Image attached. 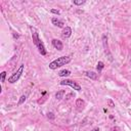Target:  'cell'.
<instances>
[{
  "mask_svg": "<svg viewBox=\"0 0 131 131\" xmlns=\"http://www.w3.org/2000/svg\"><path fill=\"white\" fill-rule=\"evenodd\" d=\"M30 30L32 32V39H33V43L34 45L37 47L38 51L40 52L41 55H46L47 51H46V48L43 44V42L40 40L39 38V33H38V30L35 28V27H30Z\"/></svg>",
  "mask_w": 131,
  "mask_h": 131,
  "instance_id": "cell-1",
  "label": "cell"
},
{
  "mask_svg": "<svg viewBox=\"0 0 131 131\" xmlns=\"http://www.w3.org/2000/svg\"><path fill=\"white\" fill-rule=\"evenodd\" d=\"M70 61H71L70 56H60V57L52 60L50 63H49V69L56 70L57 68H60V67H62V66L68 64Z\"/></svg>",
  "mask_w": 131,
  "mask_h": 131,
  "instance_id": "cell-2",
  "label": "cell"
},
{
  "mask_svg": "<svg viewBox=\"0 0 131 131\" xmlns=\"http://www.w3.org/2000/svg\"><path fill=\"white\" fill-rule=\"evenodd\" d=\"M24 69H25V64H21L20 68L16 70V72H14L9 78H8V83L10 84H13L15 82H18L20 80V78L22 77L23 73H24Z\"/></svg>",
  "mask_w": 131,
  "mask_h": 131,
  "instance_id": "cell-3",
  "label": "cell"
},
{
  "mask_svg": "<svg viewBox=\"0 0 131 131\" xmlns=\"http://www.w3.org/2000/svg\"><path fill=\"white\" fill-rule=\"evenodd\" d=\"M59 84H60V85H67V86H70V87H72L74 90H77V91H81V90H82L81 86L77 83V82H75V81H73V80L64 79V80L60 81Z\"/></svg>",
  "mask_w": 131,
  "mask_h": 131,
  "instance_id": "cell-4",
  "label": "cell"
},
{
  "mask_svg": "<svg viewBox=\"0 0 131 131\" xmlns=\"http://www.w3.org/2000/svg\"><path fill=\"white\" fill-rule=\"evenodd\" d=\"M51 43H52V45H53V47L54 48H56L57 50H62V48H63V44H62V42L60 41V40H57V39H52V41H51Z\"/></svg>",
  "mask_w": 131,
  "mask_h": 131,
  "instance_id": "cell-5",
  "label": "cell"
},
{
  "mask_svg": "<svg viewBox=\"0 0 131 131\" xmlns=\"http://www.w3.org/2000/svg\"><path fill=\"white\" fill-rule=\"evenodd\" d=\"M62 37L63 38H69V37H71V35H72V29L70 28V27H64L63 29H62Z\"/></svg>",
  "mask_w": 131,
  "mask_h": 131,
  "instance_id": "cell-6",
  "label": "cell"
},
{
  "mask_svg": "<svg viewBox=\"0 0 131 131\" xmlns=\"http://www.w3.org/2000/svg\"><path fill=\"white\" fill-rule=\"evenodd\" d=\"M51 23H52L53 26H55V27H57V28H64V23H63L62 21L58 20L57 18H52Z\"/></svg>",
  "mask_w": 131,
  "mask_h": 131,
  "instance_id": "cell-7",
  "label": "cell"
},
{
  "mask_svg": "<svg viewBox=\"0 0 131 131\" xmlns=\"http://www.w3.org/2000/svg\"><path fill=\"white\" fill-rule=\"evenodd\" d=\"M103 43H104V46H105V48H106V53H108L109 54V58H110V60H113V58H112V56H111V54H110V52H109V48H108V37H107V35L105 34V35H103Z\"/></svg>",
  "mask_w": 131,
  "mask_h": 131,
  "instance_id": "cell-8",
  "label": "cell"
},
{
  "mask_svg": "<svg viewBox=\"0 0 131 131\" xmlns=\"http://www.w3.org/2000/svg\"><path fill=\"white\" fill-rule=\"evenodd\" d=\"M85 75H86L88 78L92 79V80H96V79H97V74H96V73H94V72L86 71V72H85Z\"/></svg>",
  "mask_w": 131,
  "mask_h": 131,
  "instance_id": "cell-9",
  "label": "cell"
},
{
  "mask_svg": "<svg viewBox=\"0 0 131 131\" xmlns=\"http://www.w3.org/2000/svg\"><path fill=\"white\" fill-rule=\"evenodd\" d=\"M76 107H78V109H83L85 107V103L83 100H81V98H78L76 101Z\"/></svg>",
  "mask_w": 131,
  "mask_h": 131,
  "instance_id": "cell-10",
  "label": "cell"
},
{
  "mask_svg": "<svg viewBox=\"0 0 131 131\" xmlns=\"http://www.w3.org/2000/svg\"><path fill=\"white\" fill-rule=\"evenodd\" d=\"M64 93H66V91H64V90H59V91H57V92L55 93V98H56V100H58V101L62 100V98H63V95H64Z\"/></svg>",
  "mask_w": 131,
  "mask_h": 131,
  "instance_id": "cell-11",
  "label": "cell"
},
{
  "mask_svg": "<svg viewBox=\"0 0 131 131\" xmlns=\"http://www.w3.org/2000/svg\"><path fill=\"white\" fill-rule=\"evenodd\" d=\"M71 75V71L69 70H61L59 73H58V76L59 77H68Z\"/></svg>",
  "mask_w": 131,
  "mask_h": 131,
  "instance_id": "cell-12",
  "label": "cell"
},
{
  "mask_svg": "<svg viewBox=\"0 0 131 131\" xmlns=\"http://www.w3.org/2000/svg\"><path fill=\"white\" fill-rule=\"evenodd\" d=\"M104 68H105V63H104L103 61H98V62H97V67H96V69H97L98 73L102 72Z\"/></svg>",
  "mask_w": 131,
  "mask_h": 131,
  "instance_id": "cell-13",
  "label": "cell"
},
{
  "mask_svg": "<svg viewBox=\"0 0 131 131\" xmlns=\"http://www.w3.org/2000/svg\"><path fill=\"white\" fill-rule=\"evenodd\" d=\"M73 4L74 5H83L86 1H85V0H73Z\"/></svg>",
  "mask_w": 131,
  "mask_h": 131,
  "instance_id": "cell-14",
  "label": "cell"
},
{
  "mask_svg": "<svg viewBox=\"0 0 131 131\" xmlns=\"http://www.w3.org/2000/svg\"><path fill=\"white\" fill-rule=\"evenodd\" d=\"M26 98H27V96L26 95H22L21 97H20V101H19V103H18V105L19 106H21V105H23L25 102H26Z\"/></svg>",
  "mask_w": 131,
  "mask_h": 131,
  "instance_id": "cell-15",
  "label": "cell"
},
{
  "mask_svg": "<svg viewBox=\"0 0 131 131\" xmlns=\"http://www.w3.org/2000/svg\"><path fill=\"white\" fill-rule=\"evenodd\" d=\"M5 78H6V72L3 71L1 73V83H4V82H5Z\"/></svg>",
  "mask_w": 131,
  "mask_h": 131,
  "instance_id": "cell-16",
  "label": "cell"
},
{
  "mask_svg": "<svg viewBox=\"0 0 131 131\" xmlns=\"http://www.w3.org/2000/svg\"><path fill=\"white\" fill-rule=\"evenodd\" d=\"M108 104H109V106H110L111 108H114V107H115V104L113 103V101L111 100V98H109V100H108Z\"/></svg>",
  "mask_w": 131,
  "mask_h": 131,
  "instance_id": "cell-17",
  "label": "cell"
},
{
  "mask_svg": "<svg viewBox=\"0 0 131 131\" xmlns=\"http://www.w3.org/2000/svg\"><path fill=\"white\" fill-rule=\"evenodd\" d=\"M47 117H48V119H54V115H53V113H48Z\"/></svg>",
  "mask_w": 131,
  "mask_h": 131,
  "instance_id": "cell-18",
  "label": "cell"
},
{
  "mask_svg": "<svg viewBox=\"0 0 131 131\" xmlns=\"http://www.w3.org/2000/svg\"><path fill=\"white\" fill-rule=\"evenodd\" d=\"M52 13H54V14H60V11L59 10H56V9H51L50 10Z\"/></svg>",
  "mask_w": 131,
  "mask_h": 131,
  "instance_id": "cell-19",
  "label": "cell"
},
{
  "mask_svg": "<svg viewBox=\"0 0 131 131\" xmlns=\"http://www.w3.org/2000/svg\"><path fill=\"white\" fill-rule=\"evenodd\" d=\"M3 131H11L10 126H9V125H6V126L4 127V129H3Z\"/></svg>",
  "mask_w": 131,
  "mask_h": 131,
  "instance_id": "cell-20",
  "label": "cell"
},
{
  "mask_svg": "<svg viewBox=\"0 0 131 131\" xmlns=\"http://www.w3.org/2000/svg\"><path fill=\"white\" fill-rule=\"evenodd\" d=\"M112 131H121V129L119 127H114V128H112Z\"/></svg>",
  "mask_w": 131,
  "mask_h": 131,
  "instance_id": "cell-21",
  "label": "cell"
},
{
  "mask_svg": "<svg viewBox=\"0 0 131 131\" xmlns=\"http://www.w3.org/2000/svg\"><path fill=\"white\" fill-rule=\"evenodd\" d=\"M92 131H100V128L95 127V128H93V129H92Z\"/></svg>",
  "mask_w": 131,
  "mask_h": 131,
  "instance_id": "cell-22",
  "label": "cell"
}]
</instances>
